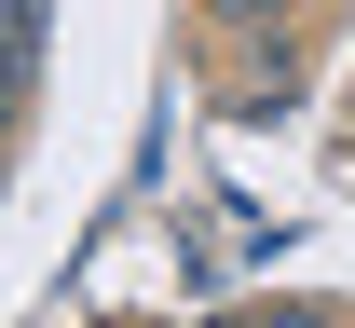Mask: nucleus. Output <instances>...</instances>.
<instances>
[{"mask_svg":"<svg viewBox=\"0 0 355 328\" xmlns=\"http://www.w3.org/2000/svg\"><path fill=\"white\" fill-rule=\"evenodd\" d=\"M14 55H28V42H0V110H14V96H28V69H14Z\"/></svg>","mask_w":355,"mask_h":328,"instance_id":"f257e3e1","label":"nucleus"},{"mask_svg":"<svg viewBox=\"0 0 355 328\" xmlns=\"http://www.w3.org/2000/svg\"><path fill=\"white\" fill-rule=\"evenodd\" d=\"M232 14H246V0H232Z\"/></svg>","mask_w":355,"mask_h":328,"instance_id":"f03ea898","label":"nucleus"}]
</instances>
